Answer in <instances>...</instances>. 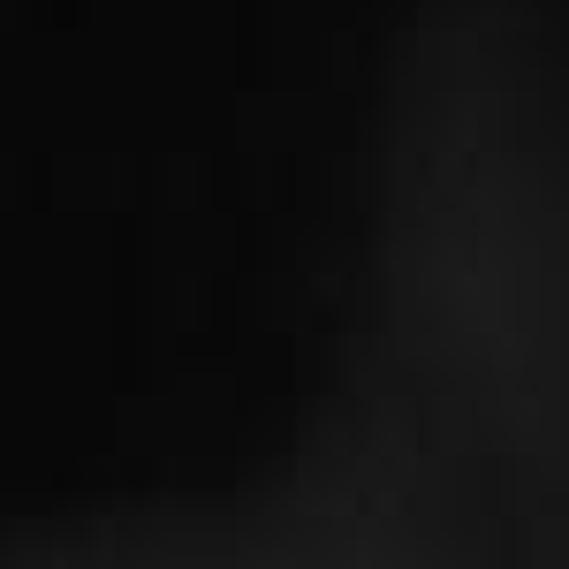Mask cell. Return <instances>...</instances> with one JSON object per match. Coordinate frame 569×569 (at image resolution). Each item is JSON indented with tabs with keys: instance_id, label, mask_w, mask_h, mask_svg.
Returning a JSON list of instances; mask_svg holds the SVG:
<instances>
[{
	"instance_id": "cell-1",
	"label": "cell",
	"mask_w": 569,
	"mask_h": 569,
	"mask_svg": "<svg viewBox=\"0 0 569 569\" xmlns=\"http://www.w3.org/2000/svg\"><path fill=\"white\" fill-rule=\"evenodd\" d=\"M0 569H569V0L410 8L342 357L259 479Z\"/></svg>"
}]
</instances>
